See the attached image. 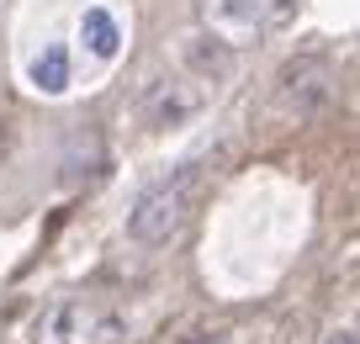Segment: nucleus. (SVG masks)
<instances>
[{
  "label": "nucleus",
  "instance_id": "nucleus-1",
  "mask_svg": "<svg viewBox=\"0 0 360 344\" xmlns=\"http://www.w3.org/2000/svg\"><path fill=\"white\" fill-rule=\"evenodd\" d=\"M127 318L96 297H64L32 323V344H122Z\"/></svg>",
  "mask_w": 360,
  "mask_h": 344
},
{
  "label": "nucleus",
  "instance_id": "nucleus-10",
  "mask_svg": "<svg viewBox=\"0 0 360 344\" xmlns=\"http://www.w3.org/2000/svg\"><path fill=\"white\" fill-rule=\"evenodd\" d=\"M191 344H217V339H191Z\"/></svg>",
  "mask_w": 360,
  "mask_h": 344
},
{
  "label": "nucleus",
  "instance_id": "nucleus-7",
  "mask_svg": "<svg viewBox=\"0 0 360 344\" xmlns=\"http://www.w3.org/2000/svg\"><path fill=\"white\" fill-rule=\"evenodd\" d=\"M79 43H85L90 58H117V48H122V27H117V16L106 11V6H90V11L79 16Z\"/></svg>",
  "mask_w": 360,
  "mask_h": 344
},
{
  "label": "nucleus",
  "instance_id": "nucleus-4",
  "mask_svg": "<svg viewBox=\"0 0 360 344\" xmlns=\"http://www.w3.org/2000/svg\"><path fill=\"white\" fill-rule=\"evenodd\" d=\"M328 96H334V75H328V64L313 58V53L292 58V64L281 69V79H276V101H281L286 111H297V117H313L318 106H328Z\"/></svg>",
  "mask_w": 360,
  "mask_h": 344
},
{
  "label": "nucleus",
  "instance_id": "nucleus-8",
  "mask_svg": "<svg viewBox=\"0 0 360 344\" xmlns=\"http://www.w3.org/2000/svg\"><path fill=\"white\" fill-rule=\"evenodd\" d=\"M32 85L43 96H64L69 90V48L64 43H48L43 53L32 58Z\"/></svg>",
  "mask_w": 360,
  "mask_h": 344
},
{
  "label": "nucleus",
  "instance_id": "nucleus-9",
  "mask_svg": "<svg viewBox=\"0 0 360 344\" xmlns=\"http://www.w3.org/2000/svg\"><path fill=\"white\" fill-rule=\"evenodd\" d=\"M328 344H360V333L355 329H334V333H328Z\"/></svg>",
  "mask_w": 360,
  "mask_h": 344
},
{
  "label": "nucleus",
  "instance_id": "nucleus-3",
  "mask_svg": "<svg viewBox=\"0 0 360 344\" xmlns=\"http://www.w3.org/2000/svg\"><path fill=\"white\" fill-rule=\"evenodd\" d=\"M207 101H212V85H202L196 75H165V79H148L143 101H138V117H143V127L165 133V127L202 117Z\"/></svg>",
  "mask_w": 360,
  "mask_h": 344
},
{
  "label": "nucleus",
  "instance_id": "nucleus-6",
  "mask_svg": "<svg viewBox=\"0 0 360 344\" xmlns=\"http://www.w3.org/2000/svg\"><path fill=\"white\" fill-rule=\"evenodd\" d=\"M233 53H238V48H228L223 37H212L207 27H202V32H191L186 43H180V58H186V69H191L202 85H212V90L223 85L228 75H233Z\"/></svg>",
  "mask_w": 360,
  "mask_h": 344
},
{
  "label": "nucleus",
  "instance_id": "nucleus-2",
  "mask_svg": "<svg viewBox=\"0 0 360 344\" xmlns=\"http://www.w3.org/2000/svg\"><path fill=\"white\" fill-rule=\"evenodd\" d=\"M191 191H196V175L191 170H175V175H165L159 186H148L143 196L133 201V212H127V234H133V244H169V238L186 228V217H191Z\"/></svg>",
  "mask_w": 360,
  "mask_h": 344
},
{
  "label": "nucleus",
  "instance_id": "nucleus-5",
  "mask_svg": "<svg viewBox=\"0 0 360 344\" xmlns=\"http://www.w3.org/2000/svg\"><path fill=\"white\" fill-rule=\"evenodd\" d=\"M202 22L212 37L238 48L244 37H255L265 27V0H202Z\"/></svg>",
  "mask_w": 360,
  "mask_h": 344
}]
</instances>
